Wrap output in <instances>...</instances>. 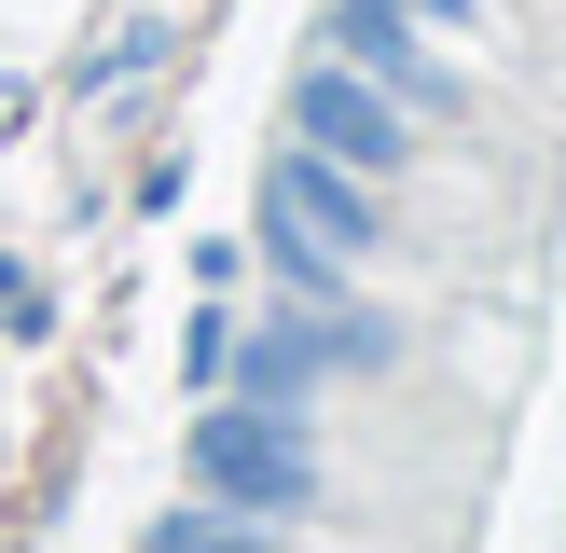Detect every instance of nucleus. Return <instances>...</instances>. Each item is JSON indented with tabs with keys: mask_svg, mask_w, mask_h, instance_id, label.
Wrapping results in <instances>:
<instances>
[{
	"mask_svg": "<svg viewBox=\"0 0 566 553\" xmlns=\"http://www.w3.org/2000/svg\"><path fill=\"white\" fill-rule=\"evenodd\" d=\"M263 249H276V276H291V291H346V276L387 249V221H374V180L291 138V153L263 166Z\"/></svg>",
	"mask_w": 566,
	"mask_h": 553,
	"instance_id": "obj_1",
	"label": "nucleus"
},
{
	"mask_svg": "<svg viewBox=\"0 0 566 553\" xmlns=\"http://www.w3.org/2000/svg\"><path fill=\"white\" fill-rule=\"evenodd\" d=\"M193 484H208L221 512L291 525L304 498H318V457H304V429L276 401H208V415H193Z\"/></svg>",
	"mask_w": 566,
	"mask_h": 553,
	"instance_id": "obj_2",
	"label": "nucleus"
},
{
	"mask_svg": "<svg viewBox=\"0 0 566 553\" xmlns=\"http://www.w3.org/2000/svg\"><path fill=\"white\" fill-rule=\"evenodd\" d=\"M221 359L249 374V401H276V415H291L318 374H359V359H387V332H374V319H346L332 291H291L263 332H221Z\"/></svg>",
	"mask_w": 566,
	"mask_h": 553,
	"instance_id": "obj_3",
	"label": "nucleus"
},
{
	"mask_svg": "<svg viewBox=\"0 0 566 553\" xmlns=\"http://www.w3.org/2000/svg\"><path fill=\"white\" fill-rule=\"evenodd\" d=\"M291 138H304V153H332V166H359V180H387V166L415 153V111L387 97L374 70H346V55H318V70L291 83Z\"/></svg>",
	"mask_w": 566,
	"mask_h": 553,
	"instance_id": "obj_4",
	"label": "nucleus"
},
{
	"mask_svg": "<svg viewBox=\"0 0 566 553\" xmlns=\"http://www.w3.org/2000/svg\"><path fill=\"white\" fill-rule=\"evenodd\" d=\"M332 55H346V70H374L401 111H457V97H470V83L429 55V28H415V14H387V0H332Z\"/></svg>",
	"mask_w": 566,
	"mask_h": 553,
	"instance_id": "obj_5",
	"label": "nucleus"
},
{
	"mask_svg": "<svg viewBox=\"0 0 566 553\" xmlns=\"http://www.w3.org/2000/svg\"><path fill=\"white\" fill-rule=\"evenodd\" d=\"M153 553H276V525L263 512H166Z\"/></svg>",
	"mask_w": 566,
	"mask_h": 553,
	"instance_id": "obj_6",
	"label": "nucleus"
},
{
	"mask_svg": "<svg viewBox=\"0 0 566 553\" xmlns=\"http://www.w3.org/2000/svg\"><path fill=\"white\" fill-rule=\"evenodd\" d=\"M387 14H415L429 42H470V28H484V0H387Z\"/></svg>",
	"mask_w": 566,
	"mask_h": 553,
	"instance_id": "obj_7",
	"label": "nucleus"
},
{
	"mask_svg": "<svg viewBox=\"0 0 566 553\" xmlns=\"http://www.w3.org/2000/svg\"><path fill=\"white\" fill-rule=\"evenodd\" d=\"M138 70H153V28H125V42H111L97 70H83V97H111V83H138Z\"/></svg>",
	"mask_w": 566,
	"mask_h": 553,
	"instance_id": "obj_8",
	"label": "nucleus"
}]
</instances>
